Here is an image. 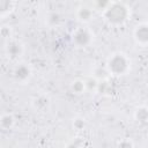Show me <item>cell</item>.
<instances>
[{"label": "cell", "mask_w": 148, "mask_h": 148, "mask_svg": "<svg viewBox=\"0 0 148 148\" xmlns=\"http://www.w3.org/2000/svg\"><path fill=\"white\" fill-rule=\"evenodd\" d=\"M102 16L108 24L112 27H119L130 18L131 10L124 2L109 1L108 6L102 10Z\"/></svg>", "instance_id": "cell-1"}, {"label": "cell", "mask_w": 148, "mask_h": 148, "mask_svg": "<svg viewBox=\"0 0 148 148\" xmlns=\"http://www.w3.org/2000/svg\"><path fill=\"white\" fill-rule=\"evenodd\" d=\"M105 67L110 76H124L128 74V72L131 71L132 61L125 52L116 51L108 57L105 61Z\"/></svg>", "instance_id": "cell-2"}, {"label": "cell", "mask_w": 148, "mask_h": 148, "mask_svg": "<svg viewBox=\"0 0 148 148\" xmlns=\"http://www.w3.org/2000/svg\"><path fill=\"white\" fill-rule=\"evenodd\" d=\"M95 36L94 32L87 28V27H77L73 32H72V43L74 46L79 49H86L89 47L94 43Z\"/></svg>", "instance_id": "cell-3"}, {"label": "cell", "mask_w": 148, "mask_h": 148, "mask_svg": "<svg viewBox=\"0 0 148 148\" xmlns=\"http://www.w3.org/2000/svg\"><path fill=\"white\" fill-rule=\"evenodd\" d=\"M5 53L12 61H17L24 53V44L17 39H10L5 43Z\"/></svg>", "instance_id": "cell-4"}, {"label": "cell", "mask_w": 148, "mask_h": 148, "mask_svg": "<svg viewBox=\"0 0 148 148\" xmlns=\"http://www.w3.org/2000/svg\"><path fill=\"white\" fill-rule=\"evenodd\" d=\"M32 76V68L27 62H17L13 69V77L16 82L24 84L30 81Z\"/></svg>", "instance_id": "cell-5"}, {"label": "cell", "mask_w": 148, "mask_h": 148, "mask_svg": "<svg viewBox=\"0 0 148 148\" xmlns=\"http://www.w3.org/2000/svg\"><path fill=\"white\" fill-rule=\"evenodd\" d=\"M133 39L139 46H148V22H140L134 27Z\"/></svg>", "instance_id": "cell-6"}, {"label": "cell", "mask_w": 148, "mask_h": 148, "mask_svg": "<svg viewBox=\"0 0 148 148\" xmlns=\"http://www.w3.org/2000/svg\"><path fill=\"white\" fill-rule=\"evenodd\" d=\"M32 109L38 113H45L51 108V98L47 94H38L31 99Z\"/></svg>", "instance_id": "cell-7"}, {"label": "cell", "mask_w": 148, "mask_h": 148, "mask_svg": "<svg viewBox=\"0 0 148 148\" xmlns=\"http://www.w3.org/2000/svg\"><path fill=\"white\" fill-rule=\"evenodd\" d=\"M76 18L77 21H80L81 23L83 24H87L89 23L91 20H92V16H94V8L88 6V5H80L77 8H76Z\"/></svg>", "instance_id": "cell-8"}, {"label": "cell", "mask_w": 148, "mask_h": 148, "mask_svg": "<svg viewBox=\"0 0 148 148\" xmlns=\"http://www.w3.org/2000/svg\"><path fill=\"white\" fill-rule=\"evenodd\" d=\"M133 118L139 124H147L148 123V106L147 105H139L133 111Z\"/></svg>", "instance_id": "cell-9"}, {"label": "cell", "mask_w": 148, "mask_h": 148, "mask_svg": "<svg viewBox=\"0 0 148 148\" xmlns=\"http://www.w3.org/2000/svg\"><path fill=\"white\" fill-rule=\"evenodd\" d=\"M91 76L95 77L98 82H102V81H106V80L110 77V74H109V72H108L105 65H104V66H102V65H96V66L91 69Z\"/></svg>", "instance_id": "cell-10"}, {"label": "cell", "mask_w": 148, "mask_h": 148, "mask_svg": "<svg viewBox=\"0 0 148 148\" xmlns=\"http://www.w3.org/2000/svg\"><path fill=\"white\" fill-rule=\"evenodd\" d=\"M15 123H16V119H15V117H14L13 113H10V112H5V113L1 114L0 125H1V128H2V130H6V131L12 130V128L14 127Z\"/></svg>", "instance_id": "cell-11"}, {"label": "cell", "mask_w": 148, "mask_h": 148, "mask_svg": "<svg viewBox=\"0 0 148 148\" xmlns=\"http://www.w3.org/2000/svg\"><path fill=\"white\" fill-rule=\"evenodd\" d=\"M69 89L72 90V92L76 94V95H81L83 92L87 91V88H86V81L82 80V79H75L71 82L69 84Z\"/></svg>", "instance_id": "cell-12"}, {"label": "cell", "mask_w": 148, "mask_h": 148, "mask_svg": "<svg viewBox=\"0 0 148 148\" xmlns=\"http://www.w3.org/2000/svg\"><path fill=\"white\" fill-rule=\"evenodd\" d=\"M15 2L9 0H0V16L5 17L6 15L10 14L14 10Z\"/></svg>", "instance_id": "cell-13"}, {"label": "cell", "mask_w": 148, "mask_h": 148, "mask_svg": "<svg viewBox=\"0 0 148 148\" xmlns=\"http://www.w3.org/2000/svg\"><path fill=\"white\" fill-rule=\"evenodd\" d=\"M61 22V16L58 12H51L47 14L46 16V23L50 25V27H57L59 25Z\"/></svg>", "instance_id": "cell-14"}, {"label": "cell", "mask_w": 148, "mask_h": 148, "mask_svg": "<svg viewBox=\"0 0 148 148\" xmlns=\"http://www.w3.org/2000/svg\"><path fill=\"white\" fill-rule=\"evenodd\" d=\"M0 35H1V38L6 42L13 39V29L10 25H7V24H3L1 28H0Z\"/></svg>", "instance_id": "cell-15"}, {"label": "cell", "mask_w": 148, "mask_h": 148, "mask_svg": "<svg viewBox=\"0 0 148 148\" xmlns=\"http://www.w3.org/2000/svg\"><path fill=\"white\" fill-rule=\"evenodd\" d=\"M72 126H73V128L76 130V131H82V130L86 128L87 121H86V119H84L83 117L77 116V117L73 118V120H72Z\"/></svg>", "instance_id": "cell-16"}, {"label": "cell", "mask_w": 148, "mask_h": 148, "mask_svg": "<svg viewBox=\"0 0 148 148\" xmlns=\"http://www.w3.org/2000/svg\"><path fill=\"white\" fill-rule=\"evenodd\" d=\"M84 81H86V88H87V91H91V92L97 91L99 82H98L95 77H92V76L90 75V76H89L88 79H86Z\"/></svg>", "instance_id": "cell-17"}, {"label": "cell", "mask_w": 148, "mask_h": 148, "mask_svg": "<svg viewBox=\"0 0 148 148\" xmlns=\"http://www.w3.org/2000/svg\"><path fill=\"white\" fill-rule=\"evenodd\" d=\"M117 148H134V142L130 138H124L118 141Z\"/></svg>", "instance_id": "cell-18"}]
</instances>
